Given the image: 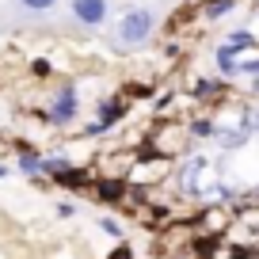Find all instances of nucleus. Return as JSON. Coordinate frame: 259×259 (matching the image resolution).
<instances>
[{"instance_id":"obj_1","label":"nucleus","mask_w":259,"mask_h":259,"mask_svg":"<svg viewBox=\"0 0 259 259\" xmlns=\"http://www.w3.org/2000/svg\"><path fill=\"white\" fill-rule=\"evenodd\" d=\"M156 27V12L153 8H134L118 19V46H141Z\"/></svg>"},{"instance_id":"obj_2","label":"nucleus","mask_w":259,"mask_h":259,"mask_svg":"<svg viewBox=\"0 0 259 259\" xmlns=\"http://www.w3.org/2000/svg\"><path fill=\"white\" fill-rule=\"evenodd\" d=\"M76 111H80L76 88H73V84H65V88L57 92V99H54V107H50L46 118H50V122H57V126H65V122H73V118H76Z\"/></svg>"},{"instance_id":"obj_3","label":"nucleus","mask_w":259,"mask_h":259,"mask_svg":"<svg viewBox=\"0 0 259 259\" xmlns=\"http://www.w3.org/2000/svg\"><path fill=\"white\" fill-rule=\"evenodd\" d=\"M111 12V0H73V16L80 19L84 27H99Z\"/></svg>"},{"instance_id":"obj_4","label":"nucleus","mask_w":259,"mask_h":259,"mask_svg":"<svg viewBox=\"0 0 259 259\" xmlns=\"http://www.w3.org/2000/svg\"><path fill=\"white\" fill-rule=\"evenodd\" d=\"M218 65L225 76H240V61H236V46L233 42H225V46L218 50Z\"/></svg>"},{"instance_id":"obj_5","label":"nucleus","mask_w":259,"mask_h":259,"mask_svg":"<svg viewBox=\"0 0 259 259\" xmlns=\"http://www.w3.org/2000/svg\"><path fill=\"white\" fill-rule=\"evenodd\" d=\"M118 118H122V103H114V99H111V103H103V107H99V122L92 126V134H99V130L114 126Z\"/></svg>"},{"instance_id":"obj_6","label":"nucleus","mask_w":259,"mask_h":259,"mask_svg":"<svg viewBox=\"0 0 259 259\" xmlns=\"http://www.w3.org/2000/svg\"><path fill=\"white\" fill-rule=\"evenodd\" d=\"M122 191H126L122 179H107V183H99V198H103V202H118Z\"/></svg>"},{"instance_id":"obj_7","label":"nucleus","mask_w":259,"mask_h":259,"mask_svg":"<svg viewBox=\"0 0 259 259\" xmlns=\"http://www.w3.org/2000/svg\"><path fill=\"white\" fill-rule=\"evenodd\" d=\"M221 88H225V80H198V84H194V96H198V99H210V96H218Z\"/></svg>"},{"instance_id":"obj_8","label":"nucleus","mask_w":259,"mask_h":259,"mask_svg":"<svg viewBox=\"0 0 259 259\" xmlns=\"http://www.w3.org/2000/svg\"><path fill=\"white\" fill-rule=\"evenodd\" d=\"M57 179H61V183H69V187H80L88 176H84L80 168H65V171H57Z\"/></svg>"},{"instance_id":"obj_9","label":"nucleus","mask_w":259,"mask_h":259,"mask_svg":"<svg viewBox=\"0 0 259 259\" xmlns=\"http://www.w3.org/2000/svg\"><path fill=\"white\" fill-rule=\"evenodd\" d=\"M229 8H233V0H210V4H206V19H218V16H225Z\"/></svg>"},{"instance_id":"obj_10","label":"nucleus","mask_w":259,"mask_h":259,"mask_svg":"<svg viewBox=\"0 0 259 259\" xmlns=\"http://www.w3.org/2000/svg\"><path fill=\"white\" fill-rule=\"evenodd\" d=\"M198 168H202V160H194V164L183 168V187L187 191H194V183H198Z\"/></svg>"},{"instance_id":"obj_11","label":"nucleus","mask_w":259,"mask_h":259,"mask_svg":"<svg viewBox=\"0 0 259 259\" xmlns=\"http://www.w3.org/2000/svg\"><path fill=\"white\" fill-rule=\"evenodd\" d=\"M19 8H27V12H50L57 4V0H16Z\"/></svg>"},{"instance_id":"obj_12","label":"nucleus","mask_w":259,"mask_h":259,"mask_svg":"<svg viewBox=\"0 0 259 259\" xmlns=\"http://www.w3.org/2000/svg\"><path fill=\"white\" fill-rule=\"evenodd\" d=\"M99 229H103L107 236H122V225H118L114 218H103V221H99Z\"/></svg>"},{"instance_id":"obj_13","label":"nucleus","mask_w":259,"mask_h":259,"mask_svg":"<svg viewBox=\"0 0 259 259\" xmlns=\"http://www.w3.org/2000/svg\"><path fill=\"white\" fill-rule=\"evenodd\" d=\"M19 168H23V171H34V168H42V156H23V160H19Z\"/></svg>"},{"instance_id":"obj_14","label":"nucleus","mask_w":259,"mask_h":259,"mask_svg":"<svg viewBox=\"0 0 259 259\" xmlns=\"http://www.w3.org/2000/svg\"><path fill=\"white\" fill-rule=\"evenodd\" d=\"M107 259H134V248H126V244H118V248L111 251Z\"/></svg>"},{"instance_id":"obj_15","label":"nucleus","mask_w":259,"mask_h":259,"mask_svg":"<svg viewBox=\"0 0 259 259\" xmlns=\"http://www.w3.org/2000/svg\"><path fill=\"white\" fill-rule=\"evenodd\" d=\"M229 42H233V46H251V34H248V31H236Z\"/></svg>"},{"instance_id":"obj_16","label":"nucleus","mask_w":259,"mask_h":259,"mask_svg":"<svg viewBox=\"0 0 259 259\" xmlns=\"http://www.w3.org/2000/svg\"><path fill=\"white\" fill-rule=\"evenodd\" d=\"M244 122H248V130H259V107H255V111H251Z\"/></svg>"},{"instance_id":"obj_17","label":"nucleus","mask_w":259,"mask_h":259,"mask_svg":"<svg viewBox=\"0 0 259 259\" xmlns=\"http://www.w3.org/2000/svg\"><path fill=\"white\" fill-rule=\"evenodd\" d=\"M251 92H255V96H259V76H255V80H251Z\"/></svg>"},{"instance_id":"obj_18","label":"nucleus","mask_w":259,"mask_h":259,"mask_svg":"<svg viewBox=\"0 0 259 259\" xmlns=\"http://www.w3.org/2000/svg\"><path fill=\"white\" fill-rule=\"evenodd\" d=\"M0 176H8V168H0Z\"/></svg>"},{"instance_id":"obj_19","label":"nucleus","mask_w":259,"mask_h":259,"mask_svg":"<svg viewBox=\"0 0 259 259\" xmlns=\"http://www.w3.org/2000/svg\"><path fill=\"white\" fill-rule=\"evenodd\" d=\"M255 236H259V229H255Z\"/></svg>"}]
</instances>
